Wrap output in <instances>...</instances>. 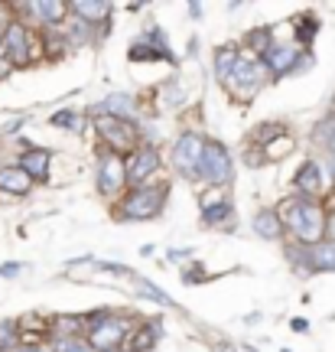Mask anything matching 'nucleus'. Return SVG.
Instances as JSON below:
<instances>
[{
    "instance_id": "nucleus-1",
    "label": "nucleus",
    "mask_w": 335,
    "mask_h": 352,
    "mask_svg": "<svg viewBox=\"0 0 335 352\" xmlns=\"http://www.w3.org/2000/svg\"><path fill=\"white\" fill-rule=\"evenodd\" d=\"M277 215L284 222L286 241H297V245H319L325 241V209L323 199H310V196H297L290 192L277 202Z\"/></svg>"
},
{
    "instance_id": "nucleus-2",
    "label": "nucleus",
    "mask_w": 335,
    "mask_h": 352,
    "mask_svg": "<svg viewBox=\"0 0 335 352\" xmlns=\"http://www.w3.org/2000/svg\"><path fill=\"white\" fill-rule=\"evenodd\" d=\"M170 186H173V179L163 176V179L150 183V186L127 189L124 196L111 206L114 222H150V219L163 215L166 202H170Z\"/></svg>"
},
{
    "instance_id": "nucleus-3",
    "label": "nucleus",
    "mask_w": 335,
    "mask_h": 352,
    "mask_svg": "<svg viewBox=\"0 0 335 352\" xmlns=\"http://www.w3.org/2000/svg\"><path fill=\"white\" fill-rule=\"evenodd\" d=\"M85 340L91 346V352H121L124 340L137 329V316L127 314H114V310H95L85 314Z\"/></svg>"
},
{
    "instance_id": "nucleus-4",
    "label": "nucleus",
    "mask_w": 335,
    "mask_h": 352,
    "mask_svg": "<svg viewBox=\"0 0 335 352\" xmlns=\"http://www.w3.org/2000/svg\"><path fill=\"white\" fill-rule=\"evenodd\" d=\"M88 121H91V131H95V138H98V147H104V151L130 157V153L143 144V131H140V124L117 121V118L95 114V111H88Z\"/></svg>"
},
{
    "instance_id": "nucleus-5",
    "label": "nucleus",
    "mask_w": 335,
    "mask_h": 352,
    "mask_svg": "<svg viewBox=\"0 0 335 352\" xmlns=\"http://www.w3.org/2000/svg\"><path fill=\"white\" fill-rule=\"evenodd\" d=\"M209 147V138L202 134L199 127H183L176 134L173 147H170V166L176 173L189 179L192 186H199V170H202V153Z\"/></svg>"
},
{
    "instance_id": "nucleus-6",
    "label": "nucleus",
    "mask_w": 335,
    "mask_h": 352,
    "mask_svg": "<svg viewBox=\"0 0 335 352\" xmlns=\"http://www.w3.org/2000/svg\"><path fill=\"white\" fill-rule=\"evenodd\" d=\"M270 82H273V78H270V72H267L264 59H257V56H251V52L241 50V63H238L235 76L228 78L224 91H228V98H231V101L251 104V101L257 98L264 88L270 85Z\"/></svg>"
},
{
    "instance_id": "nucleus-7",
    "label": "nucleus",
    "mask_w": 335,
    "mask_h": 352,
    "mask_svg": "<svg viewBox=\"0 0 335 352\" xmlns=\"http://www.w3.org/2000/svg\"><path fill=\"white\" fill-rule=\"evenodd\" d=\"M0 39H3V56H7V63L13 69H30V65L46 59L43 56V33L30 30L23 20H13Z\"/></svg>"
},
{
    "instance_id": "nucleus-8",
    "label": "nucleus",
    "mask_w": 335,
    "mask_h": 352,
    "mask_svg": "<svg viewBox=\"0 0 335 352\" xmlns=\"http://www.w3.org/2000/svg\"><path fill=\"white\" fill-rule=\"evenodd\" d=\"M95 189H98L101 199H108L111 206L130 189V183H127V160L121 153L98 147V157H95Z\"/></svg>"
},
{
    "instance_id": "nucleus-9",
    "label": "nucleus",
    "mask_w": 335,
    "mask_h": 352,
    "mask_svg": "<svg viewBox=\"0 0 335 352\" xmlns=\"http://www.w3.org/2000/svg\"><path fill=\"white\" fill-rule=\"evenodd\" d=\"M261 59H264V65H267V72H270L273 82H277V78H286V76H299V72L312 69V63H316L312 52L297 46L293 39H277Z\"/></svg>"
},
{
    "instance_id": "nucleus-10",
    "label": "nucleus",
    "mask_w": 335,
    "mask_h": 352,
    "mask_svg": "<svg viewBox=\"0 0 335 352\" xmlns=\"http://www.w3.org/2000/svg\"><path fill=\"white\" fill-rule=\"evenodd\" d=\"M16 20H23L30 30L36 33H52L65 23L69 16V3L62 0H23V3H13Z\"/></svg>"
},
{
    "instance_id": "nucleus-11",
    "label": "nucleus",
    "mask_w": 335,
    "mask_h": 352,
    "mask_svg": "<svg viewBox=\"0 0 335 352\" xmlns=\"http://www.w3.org/2000/svg\"><path fill=\"white\" fill-rule=\"evenodd\" d=\"M231 179H235V157L231 151L224 147L222 140H211L209 138V147L202 153V170H199V186H222V189H231Z\"/></svg>"
},
{
    "instance_id": "nucleus-12",
    "label": "nucleus",
    "mask_w": 335,
    "mask_h": 352,
    "mask_svg": "<svg viewBox=\"0 0 335 352\" xmlns=\"http://www.w3.org/2000/svg\"><path fill=\"white\" fill-rule=\"evenodd\" d=\"M127 160V183L130 189L137 186H150V183H157L163 179V166H166V157H163L160 144H140Z\"/></svg>"
},
{
    "instance_id": "nucleus-13",
    "label": "nucleus",
    "mask_w": 335,
    "mask_h": 352,
    "mask_svg": "<svg viewBox=\"0 0 335 352\" xmlns=\"http://www.w3.org/2000/svg\"><path fill=\"white\" fill-rule=\"evenodd\" d=\"M329 189H332V183H329L323 160L319 157H306L297 166V173H293V192L297 196H310V199H325Z\"/></svg>"
},
{
    "instance_id": "nucleus-14",
    "label": "nucleus",
    "mask_w": 335,
    "mask_h": 352,
    "mask_svg": "<svg viewBox=\"0 0 335 352\" xmlns=\"http://www.w3.org/2000/svg\"><path fill=\"white\" fill-rule=\"evenodd\" d=\"M95 114H108V118H117V121H130V124H140L137 118H140V101L134 95H124V91H111V95H104L101 104L91 108Z\"/></svg>"
},
{
    "instance_id": "nucleus-15",
    "label": "nucleus",
    "mask_w": 335,
    "mask_h": 352,
    "mask_svg": "<svg viewBox=\"0 0 335 352\" xmlns=\"http://www.w3.org/2000/svg\"><path fill=\"white\" fill-rule=\"evenodd\" d=\"M33 189H36L33 176L26 173L16 160H13V164H0V199H3V196L23 199V196H30Z\"/></svg>"
},
{
    "instance_id": "nucleus-16",
    "label": "nucleus",
    "mask_w": 335,
    "mask_h": 352,
    "mask_svg": "<svg viewBox=\"0 0 335 352\" xmlns=\"http://www.w3.org/2000/svg\"><path fill=\"white\" fill-rule=\"evenodd\" d=\"M52 160H56V153H52L49 147H26V151H20V157H16V164L33 176V183H49Z\"/></svg>"
},
{
    "instance_id": "nucleus-17",
    "label": "nucleus",
    "mask_w": 335,
    "mask_h": 352,
    "mask_svg": "<svg viewBox=\"0 0 335 352\" xmlns=\"http://www.w3.org/2000/svg\"><path fill=\"white\" fill-rule=\"evenodd\" d=\"M238 63H241V46L228 43V46H218V50H215V56H211V72H215V82L222 88L228 85V78L235 76Z\"/></svg>"
},
{
    "instance_id": "nucleus-18",
    "label": "nucleus",
    "mask_w": 335,
    "mask_h": 352,
    "mask_svg": "<svg viewBox=\"0 0 335 352\" xmlns=\"http://www.w3.org/2000/svg\"><path fill=\"white\" fill-rule=\"evenodd\" d=\"M69 10L75 13V16H82L85 23H91V26H111V3H104V0H72L69 3Z\"/></svg>"
},
{
    "instance_id": "nucleus-19",
    "label": "nucleus",
    "mask_w": 335,
    "mask_h": 352,
    "mask_svg": "<svg viewBox=\"0 0 335 352\" xmlns=\"http://www.w3.org/2000/svg\"><path fill=\"white\" fill-rule=\"evenodd\" d=\"M251 228L261 235V239L267 241H286V232H284V222H280V215H277V206H264V209H257L254 212V219H251Z\"/></svg>"
},
{
    "instance_id": "nucleus-20",
    "label": "nucleus",
    "mask_w": 335,
    "mask_h": 352,
    "mask_svg": "<svg viewBox=\"0 0 335 352\" xmlns=\"http://www.w3.org/2000/svg\"><path fill=\"white\" fill-rule=\"evenodd\" d=\"M157 342H160V323L143 320V323H137V329L124 340L121 352H150Z\"/></svg>"
},
{
    "instance_id": "nucleus-21",
    "label": "nucleus",
    "mask_w": 335,
    "mask_h": 352,
    "mask_svg": "<svg viewBox=\"0 0 335 352\" xmlns=\"http://www.w3.org/2000/svg\"><path fill=\"white\" fill-rule=\"evenodd\" d=\"M85 316L82 314H56L49 316V340H72V336H85Z\"/></svg>"
},
{
    "instance_id": "nucleus-22",
    "label": "nucleus",
    "mask_w": 335,
    "mask_h": 352,
    "mask_svg": "<svg viewBox=\"0 0 335 352\" xmlns=\"http://www.w3.org/2000/svg\"><path fill=\"white\" fill-rule=\"evenodd\" d=\"M319 26H323V23H319V16H316V13H299V16H293V20H290V33H293V43L310 52L312 39H316V33H319Z\"/></svg>"
},
{
    "instance_id": "nucleus-23",
    "label": "nucleus",
    "mask_w": 335,
    "mask_h": 352,
    "mask_svg": "<svg viewBox=\"0 0 335 352\" xmlns=\"http://www.w3.org/2000/svg\"><path fill=\"white\" fill-rule=\"evenodd\" d=\"M273 43H277V30H273V26H254V30H248V33H244V39H241L238 46H241L244 52H251V56H257V59H261V56L270 50Z\"/></svg>"
},
{
    "instance_id": "nucleus-24",
    "label": "nucleus",
    "mask_w": 335,
    "mask_h": 352,
    "mask_svg": "<svg viewBox=\"0 0 335 352\" xmlns=\"http://www.w3.org/2000/svg\"><path fill=\"white\" fill-rule=\"evenodd\" d=\"M235 202L224 199L218 206H211V209H202V226L205 228H218V232H228V228H235Z\"/></svg>"
},
{
    "instance_id": "nucleus-25",
    "label": "nucleus",
    "mask_w": 335,
    "mask_h": 352,
    "mask_svg": "<svg viewBox=\"0 0 335 352\" xmlns=\"http://www.w3.org/2000/svg\"><path fill=\"white\" fill-rule=\"evenodd\" d=\"M127 59L130 63H176V56L170 50H163V46H153L150 39H137V43H130V52H127Z\"/></svg>"
},
{
    "instance_id": "nucleus-26",
    "label": "nucleus",
    "mask_w": 335,
    "mask_h": 352,
    "mask_svg": "<svg viewBox=\"0 0 335 352\" xmlns=\"http://www.w3.org/2000/svg\"><path fill=\"white\" fill-rule=\"evenodd\" d=\"M310 274H335V245L329 239L310 245Z\"/></svg>"
},
{
    "instance_id": "nucleus-27",
    "label": "nucleus",
    "mask_w": 335,
    "mask_h": 352,
    "mask_svg": "<svg viewBox=\"0 0 335 352\" xmlns=\"http://www.w3.org/2000/svg\"><path fill=\"white\" fill-rule=\"evenodd\" d=\"M49 124L52 127H62V131H72V134H82V131H88V114L82 111H75V108H62V111H56L49 118Z\"/></svg>"
},
{
    "instance_id": "nucleus-28",
    "label": "nucleus",
    "mask_w": 335,
    "mask_h": 352,
    "mask_svg": "<svg viewBox=\"0 0 335 352\" xmlns=\"http://www.w3.org/2000/svg\"><path fill=\"white\" fill-rule=\"evenodd\" d=\"M293 151H297V138H293V131H286V134L273 138L270 144L264 147V157H267V164H280V160H286Z\"/></svg>"
},
{
    "instance_id": "nucleus-29",
    "label": "nucleus",
    "mask_w": 335,
    "mask_h": 352,
    "mask_svg": "<svg viewBox=\"0 0 335 352\" xmlns=\"http://www.w3.org/2000/svg\"><path fill=\"white\" fill-rule=\"evenodd\" d=\"M280 134H286V124L284 121H264V124H257L254 131H251V144H257V147H267L273 138H280Z\"/></svg>"
},
{
    "instance_id": "nucleus-30",
    "label": "nucleus",
    "mask_w": 335,
    "mask_h": 352,
    "mask_svg": "<svg viewBox=\"0 0 335 352\" xmlns=\"http://www.w3.org/2000/svg\"><path fill=\"white\" fill-rule=\"evenodd\" d=\"M0 352H20V323L0 320Z\"/></svg>"
},
{
    "instance_id": "nucleus-31",
    "label": "nucleus",
    "mask_w": 335,
    "mask_h": 352,
    "mask_svg": "<svg viewBox=\"0 0 335 352\" xmlns=\"http://www.w3.org/2000/svg\"><path fill=\"white\" fill-rule=\"evenodd\" d=\"M130 280H134V290H137V294H143L147 300H153V303H163V307H173V300H170V297H166L163 290L150 287V280H143V277H137V274L130 277Z\"/></svg>"
},
{
    "instance_id": "nucleus-32",
    "label": "nucleus",
    "mask_w": 335,
    "mask_h": 352,
    "mask_svg": "<svg viewBox=\"0 0 335 352\" xmlns=\"http://www.w3.org/2000/svg\"><path fill=\"white\" fill-rule=\"evenodd\" d=\"M224 199H231V196H228V189H222V186L199 189V209H211V206H218V202H224Z\"/></svg>"
},
{
    "instance_id": "nucleus-33",
    "label": "nucleus",
    "mask_w": 335,
    "mask_h": 352,
    "mask_svg": "<svg viewBox=\"0 0 335 352\" xmlns=\"http://www.w3.org/2000/svg\"><path fill=\"white\" fill-rule=\"evenodd\" d=\"M241 164L251 166V170H261L264 164H267V157H264V147H257V144H244V151H241Z\"/></svg>"
},
{
    "instance_id": "nucleus-34",
    "label": "nucleus",
    "mask_w": 335,
    "mask_h": 352,
    "mask_svg": "<svg viewBox=\"0 0 335 352\" xmlns=\"http://www.w3.org/2000/svg\"><path fill=\"white\" fill-rule=\"evenodd\" d=\"M52 352H91L85 336H72V340H49Z\"/></svg>"
},
{
    "instance_id": "nucleus-35",
    "label": "nucleus",
    "mask_w": 335,
    "mask_h": 352,
    "mask_svg": "<svg viewBox=\"0 0 335 352\" xmlns=\"http://www.w3.org/2000/svg\"><path fill=\"white\" fill-rule=\"evenodd\" d=\"M325 209H329V215H325V239L335 245V186L329 189V196H325Z\"/></svg>"
},
{
    "instance_id": "nucleus-36",
    "label": "nucleus",
    "mask_w": 335,
    "mask_h": 352,
    "mask_svg": "<svg viewBox=\"0 0 335 352\" xmlns=\"http://www.w3.org/2000/svg\"><path fill=\"white\" fill-rule=\"evenodd\" d=\"M319 160H323L325 173H329V183H332V186H335V138L329 140V147H325V151L319 153Z\"/></svg>"
},
{
    "instance_id": "nucleus-37",
    "label": "nucleus",
    "mask_w": 335,
    "mask_h": 352,
    "mask_svg": "<svg viewBox=\"0 0 335 352\" xmlns=\"http://www.w3.org/2000/svg\"><path fill=\"white\" fill-rule=\"evenodd\" d=\"M13 20H16V13H13V3H3V0H0V36L7 33V26H10Z\"/></svg>"
},
{
    "instance_id": "nucleus-38",
    "label": "nucleus",
    "mask_w": 335,
    "mask_h": 352,
    "mask_svg": "<svg viewBox=\"0 0 335 352\" xmlns=\"http://www.w3.org/2000/svg\"><path fill=\"white\" fill-rule=\"evenodd\" d=\"M183 280L186 284H199V280H205V271H202V264H192V267H183Z\"/></svg>"
},
{
    "instance_id": "nucleus-39",
    "label": "nucleus",
    "mask_w": 335,
    "mask_h": 352,
    "mask_svg": "<svg viewBox=\"0 0 335 352\" xmlns=\"http://www.w3.org/2000/svg\"><path fill=\"white\" fill-rule=\"evenodd\" d=\"M23 271V264H0V277H16Z\"/></svg>"
},
{
    "instance_id": "nucleus-40",
    "label": "nucleus",
    "mask_w": 335,
    "mask_h": 352,
    "mask_svg": "<svg viewBox=\"0 0 335 352\" xmlns=\"http://www.w3.org/2000/svg\"><path fill=\"white\" fill-rule=\"evenodd\" d=\"M23 124H26L23 118H20V121H10V124H3V134H16V131H20Z\"/></svg>"
},
{
    "instance_id": "nucleus-41",
    "label": "nucleus",
    "mask_w": 335,
    "mask_h": 352,
    "mask_svg": "<svg viewBox=\"0 0 335 352\" xmlns=\"http://www.w3.org/2000/svg\"><path fill=\"white\" fill-rule=\"evenodd\" d=\"M20 352H52V346L49 342H46V346H23Z\"/></svg>"
},
{
    "instance_id": "nucleus-42",
    "label": "nucleus",
    "mask_w": 335,
    "mask_h": 352,
    "mask_svg": "<svg viewBox=\"0 0 335 352\" xmlns=\"http://www.w3.org/2000/svg\"><path fill=\"white\" fill-rule=\"evenodd\" d=\"M290 327L297 329V333H306V329H310V323H306V320H293V323H290Z\"/></svg>"
},
{
    "instance_id": "nucleus-43",
    "label": "nucleus",
    "mask_w": 335,
    "mask_h": 352,
    "mask_svg": "<svg viewBox=\"0 0 335 352\" xmlns=\"http://www.w3.org/2000/svg\"><path fill=\"white\" fill-rule=\"evenodd\" d=\"M189 16H202V3H189Z\"/></svg>"
},
{
    "instance_id": "nucleus-44",
    "label": "nucleus",
    "mask_w": 335,
    "mask_h": 352,
    "mask_svg": "<svg viewBox=\"0 0 335 352\" xmlns=\"http://www.w3.org/2000/svg\"><path fill=\"white\" fill-rule=\"evenodd\" d=\"M170 258H173V261H186L189 252H170Z\"/></svg>"
},
{
    "instance_id": "nucleus-45",
    "label": "nucleus",
    "mask_w": 335,
    "mask_h": 352,
    "mask_svg": "<svg viewBox=\"0 0 335 352\" xmlns=\"http://www.w3.org/2000/svg\"><path fill=\"white\" fill-rule=\"evenodd\" d=\"M215 352H238V349H235V346H218Z\"/></svg>"
}]
</instances>
